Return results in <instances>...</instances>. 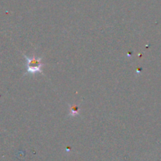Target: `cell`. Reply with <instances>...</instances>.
<instances>
[{
  "mask_svg": "<svg viewBox=\"0 0 161 161\" xmlns=\"http://www.w3.org/2000/svg\"><path fill=\"white\" fill-rule=\"evenodd\" d=\"M27 59V71L28 73L35 74L39 72L42 73V67L43 66V64H42L41 61L42 58H29L26 57Z\"/></svg>",
  "mask_w": 161,
  "mask_h": 161,
  "instance_id": "1",
  "label": "cell"
},
{
  "mask_svg": "<svg viewBox=\"0 0 161 161\" xmlns=\"http://www.w3.org/2000/svg\"><path fill=\"white\" fill-rule=\"evenodd\" d=\"M78 113H79V108L76 106V105H73V106L71 107V112H70L71 116H76Z\"/></svg>",
  "mask_w": 161,
  "mask_h": 161,
  "instance_id": "2",
  "label": "cell"
}]
</instances>
